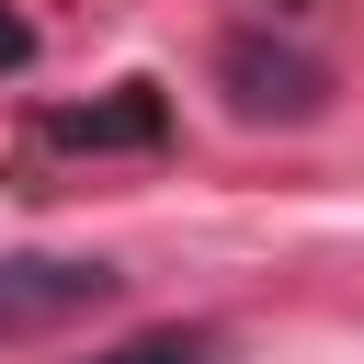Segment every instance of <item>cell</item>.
Listing matches in <instances>:
<instances>
[{
    "instance_id": "obj_1",
    "label": "cell",
    "mask_w": 364,
    "mask_h": 364,
    "mask_svg": "<svg viewBox=\"0 0 364 364\" xmlns=\"http://www.w3.org/2000/svg\"><path fill=\"white\" fill-rule=\"evenodd\" d=\"M125 296V273L102 250H0V341H46V330H80Z\"/></svg>"
},
{
    "instance_id": "obj_2",
    "label": "cell",
    "mask_w": 364,
    "mask_h": 364,
    "mask_svg": "<svg viewBox=\"0 0 364 364\" xmlns=\"http://www.w3.org/2000/svg\"><path fill=\"white\" fill-rule=\"evenodd\" d=\"M216 80H228V102L250 125H318L330 114V68L307 46H273V34H228L216 46Z\"/></svg>"
},
{
    "instance_id": "obj_3",
    "label": "cell",
    "mask_w": 364,
    "mask_h": 364,
    "mask_svg": "<svg viewBox=\"0 0 364 364\" xmlns=\"http://www.w3.org/2000/svg\"><path fill=\"white\" fill-rule=\"evenodd\" d=\"M68 148H148L159 136V102H102V114H57Z\"/></svg>"
},
{
    "instance_id": "obj_4",
    "label": "cell",
    "mask_w": 364,
    "mask_h": 364,
    "mask_svg": "<svg viewBox=\"0 0 364 364\" xmlns=\"http://www.w3.org/2000/svg\"><path fill=\"white\" fill-rule=\"evenodd\" d=\"M228 341L205 330V318H171V330H136V341H114L102 364H216Z\"/></svg>"
},
{
    "instance_id": "obj_5",
    "label": "cell",
    "mask_w": 364,
    "mask_h": 364,
    "mask_svg": "<svg viewBox=\"0 0 364 364\" xmlns=\"http://www.w3.org/2000/svg\"><path fill=\"white\" fill-rule=\"evenodd\" d=\"M23 46H34V34H23V23H11V11H0V57H23Z\"/></svg>"
}]
</instances>
